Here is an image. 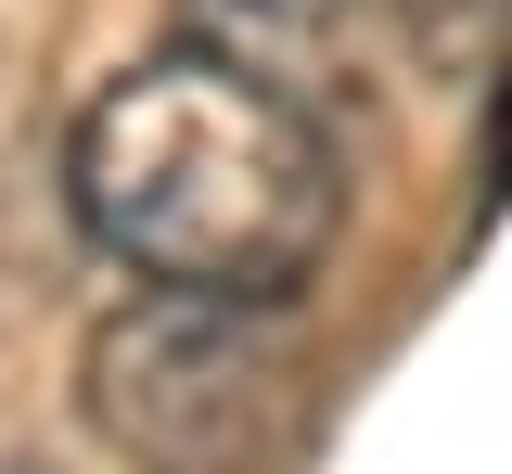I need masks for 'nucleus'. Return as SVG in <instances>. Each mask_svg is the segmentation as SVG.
I'll list each match as a JSON object with an SVG mask.
<instances>
[{
	"mask_svg": "<svg viewBox=\"0 0 512 474\" xmlns=\"http://www.w3.org/2000/svg\"><path fill=\"white\" fill-rule=\"evenodd\" d=\"M77 231L167 295L295 308L346 231V154L282 77L231 65L218 39H167L90 90L64 141Z\"/></svg>",
	"mask_w": 512,
	"mask_h": 474,
	"instance_id": "nucleus-1",
	"label": "nucleus"
},
{
	"mask_svg": "<svg viewBox=\"0 0 512 474\" xmlns=\"http://www.w3.org/2000/svg\"><path fill=\"white\" fill-rule=\"evenodd\" d=\"M77 423L128 474H269L308 436V346L244 295H116L77 346Z\"/></svg>",
	"mask_w": 512,
	"mask_h": 474,
	"instance_id": "nucleus-2",
	"label": "nucleus"
},
{
	"mask_svg": "<svg viewBox=\"0 0 512 474\" xmlns=\"http://www.w3.org/2000/svg\"><path fill=\"white\" fill-rule=\"evenodd\" d=\"M205 13H218V26H244V39H231V65H256V77H282V90H295V52H308L333 13H359V0H205Z\"/></svg>",
	"mask_w": 512,
	"mask_h": 474,
	"instance_id": "nucleus-3",
	"label": "nucleus"
},
{
	"mask_svg": "<svg viewBox=\"0 0 512 474\" xmlns=\"http://www.w3.org/2000/svg\"><path fill=\"white\" fill-rule=\"evenodd\" d=\"M512 193V103H500V129H487V205Z\"/></svg>",
	"mask_w": 512,
	"mask_h": 474,
	"instance_id": "nucleus-4",
	"label": "nucleus"
},
{
	"mask_svg": "<svg viewBox=\"0 0 512 474\" xmlns=\"http://www.w3.org/2000/svg\"><path fill=\"white\" fill-rule=\"evenodd\" d=\"M423 13H436V26H448V13H487V0H423Z\"/></svg>",
	"mask_w": 512,
	"mask_h": 474,
	"instance_id": "nucleus-5",
	"label": "nucleus"
},
{
	"mask_svg": "<svg viewBox=\"0 0 512 474\" xmlns=\"http://www.w3.org/2000/svg\"><path fill=\"white\" fill-rule=\"evenodd\" d=\"M0 474H13V462H0Z\"/></svg>",
	"mask_w": 512,
	"mask_h": 474,
	"instance_id": "nucleus-6",
	"label": "nucleus"
}]
</instances>
